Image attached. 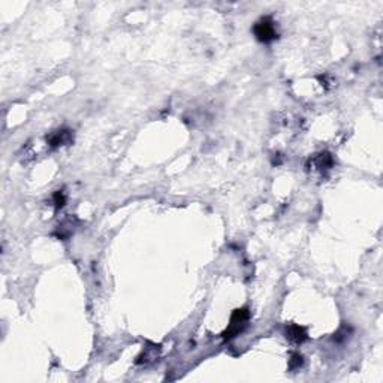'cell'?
<instances>
[{"label": "cell", "instance_id": "1", "mask_svg": "<svg viewBox=\"0 0 383 383\" xmlns=\"http://www.w3.org/2000/svg\"><path fill=\"white\" fill-rule=\"evenodd\" d=\"M253 33L256 39L263 44H269L274 39H277V30H275V23L269 17L260 18L255 26H253Z\"/></svg>", "mask_w": 383, "mask_h": 383}, {"label": "cell", "instance_id": "2", "mask_svg": "<svg viewBox=\"0 0 383 383\" xmlns=\"http://www.w3.org/2000/svg\"><path fill=\"white\" fill-rule=\"evenodd\" d=\"M250 318V313L247 309H238L232 313L231 316V323L228 326V329L222 334L225 340H231L234 337H237L246 326H247V320Z\"/></svg>", "mask_w": 383, "mask_h": 383}, {"label": "cell", "instance_id": "3", "mask_svg": "<svg viewBox=\"0 0 383 383\" xmlns=\"http://www.w3.org/2000/svg\"><path fill=\"white\" fill-rule=\"evenodd\" d=\"M286 337L291 340V341H294V343H297V344H300V343H304L307 338H309V335H307V331L303 328V326H300V325H289L288 328H286Z\"/></svg>", "mask_w": 383, "mask_h": 383}, {"label": "cell", "instance_id": "4", "mask_svg": "<svg viewBox=\"0 0 383 383\" xmlns=\"http://www.w3.org/2000/svg\"><path fill=\"white\" fill-rule=\"evenodd\" d=\"M70 141H72V133H70V130H66V129L54 132V133L50 135V138H48V144H50L51 147L64 145V144H69Z\"/></svg>", "mask_w": 383, "mask_h": 383}, {"label": "cell", "instance_id": "5", "mask_svg": "<svg viewBox=\"0 0 383 383\" xmlns=\"http://www.w3.org/2000/svg\"><path fill=\"white\" fill-rule=\"evenodd\" d=\"M315 163L320 169H328V168L332 166V157H331L329 153H320L315 157Z\"/></svg>", "mask_w": 383, "mask_h": 383}, {"label": "cell", "instance_id": "6", "mask_svg": "<svg viewBox=\"0 0 383 383\" xmlns=\"http://www.w3.org/2000/svg\"><path fill=\"white\" fill-rule=\"evenodd\" d=\"M303 362H304L303 356L300 353H295V355H292V358L289 361V367H291V370H297V368H300L303 365Z\"/></svg>", "mask_w": 383, "mask_h": 383}, {"label": "cell", "instance_id": "7", "mask_svg": "<svg viewBox=\"0 0 383 383\" xmlns=\"http://www.w3.org/2000/svg\"><path fill=\"white\" fill-rule=\"evenodd\" d=\"M64 202H66V196L63 195V191H56V195H54V204H56V207L62 208L64 205Z\"/></svg>", "mask_w": 383, "mask_h": 383}]
</instances>
